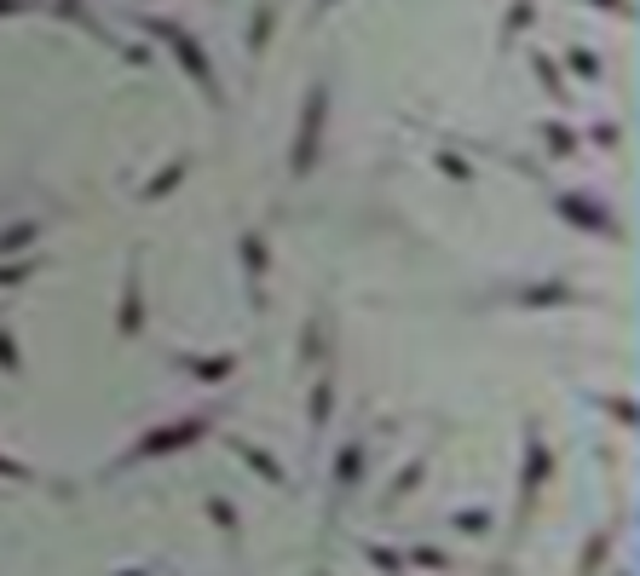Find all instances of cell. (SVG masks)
<instances>
[{
  "label": "cell",
  "mask_w": 640,
  "mask_h": 576,
  "mask_svg": "<svg viewBox=\"0 0 640 576\" xmlns=\"http://www.w3.org/2000/svg\"><path fill=\"white\" fill-rule=\"evenodd\" d=\"M404 565H415V571H450V553L445 548H410Z\"/></svg>",
  "instance_id": "cell-28"
},
{
  "label": "cell",
  "mask_w": 640,
  "mask_h": 576,
  "mask_svg": "<svg viewBox=\"0 0 640 576\" xmlns=\"http://www.w3.org/2000/svg\"><path fill=\"white\" fill-rule=\"evenodd\" d=\"M456 530H462V537H485V530H491V513H485V507H462V513H456Z\"/></svg>",
  "instance_id": "cell-29"
},
{
  "label": "cell",
  "mask_w": 640,
  "mask_h": 576,
  "mask_svg": "<svg viewBox=\"0 0 640 576\" xmlns=\"http://www.w3.org/2000/svg\"><path fill=\"white\" fill-rule=\"evenodd\" d=\"M536 24V0H514V12H508V24H503V47H514L519 35H526Z\"/></svg>",
  "instance_id": "cell-20"
},
{
  "label": "cell",
  "mask_w": 640,
  "mask_h": 576,
  "mask_svg": "<svg viewBox=\"0 0 640 576\" xmlns=\"http://www.w3.org/2000/svg\"><path fill=\"white\" fill-rule=\"evenodd\" d=\"M606 553H612V530H594L589 548H583V560H577V571H600V565H606Z\"/></svg>",
  "instance_id": "cell-23"
},
{
  "label": "cell",
  "mask_w": 640,
  "mask_h": 576,
  "mask_svg": "<svg viewBox=\"0 0 640 576\" xmlns=\"http://www.w3.org/2000/svg\"><path fill=\"white\" fill-rule=\"evenodd\" d=\"M594 404L606 409L617 427H635V421H640V404H635V398H594Z\"/></svg>",
  "instance_id": "cell-26"
},
{
  "label": "cell",
  "mask_w": 640,
  "mask_h": 576,
  "mask_svg": "<svg viewBox=\"0 0 640 576\" xmlns=\"http://www.w3.org/2000/svg\"><path fill=\"white\" fill-rule=\"evenodd\" d=\"M589 144H594V151H617V144H624V128H617V121H594Z\"/></svg>",
  "instance_id": "cell-30"
},
{
  "label": "cell",
  "mask_w": 640,
  "mask_h": 576,
  "mask_svg": "<svg viewBox=\"0 0 640 576\" xmlns=\"http://www.w3.org/2000/svg\"><path fill=\"white\" fill-rule=\"evenodd\" d=\"M145 24V35H156V40H168V52L179 58V70H185L196 87H203V98L219 110L226 105V93H219V75H214V58L203 52V40H196L185 24H173V17H138Z\"/></svg>",
  "instance_id": "cell-1"
},
{
  "label": "cell",
  "mask_w": 640,
  "mask_h": 576,
  "mask_svg": "<svg viewBox=\"0 0 640 576\" xmlns=\"http://www.w3.org/2000/svg\"><path fill=\"white\" fill-rule=\"evenodd\" d=\"M17 12H35V0H0V17H17Z\"/></svg>",
  "instance_id": "cell-34"
},
{
  "label": "cell",
  "mask_w": 640,
  "mask_h": 576,
  "mask_svg": "<svg viewBox=\"0 0 640 576\" xmlns=\"http://www.w3.org/2000/svg\"><path fill=\"white\" fill-rule=\"evenodd\" d=\"M364 472H370V449L364 439H347L341 449H335V461H329V484H335V502H347L358 484H364Z\"/></svg>",
  "instance_id": "cell-9"
},
{
  "label": "cell",
  "mask_w": 640,
  "mask_h": 576,
  "mask_svg": "<svg viewBox=\"0 0 640 576\" xmlns=\"http://www.w3.org/2000/svg\"><path fill=\"white\" fill-rule=\"evenodd\" d=\"M271 29H277V7H271V0H259L254 24H249V58H259V52L271 47Z\"/></svg>",
  "instance_id": "cell-16"
},
{
  "label": "cell",
  "mask_w": 640,
  "mask_h": 576,
  "mask_svg": "<svg viewBox=\"0 0 640 576\" xmlns=\"http://www.w3.org/2000/svg\"><path fill=\"white\" fill-rule=\"evenodd\" d=\"M203 507H208V519H214L219 530H226V537H231V542H237V537H243V519H237V502H226V496H208Z\"/></svg>",
  "instance_id": "cell-19"
},
{
  "label": "cell",
  "mask_w": 640,
  "mask_h": 576,
  "mask_svg": "<svg viewBox=\"0 0 640 576\" xmlns=\"http://www.w3.org/2000/svg\"><path fill=\"white\" fill-rule=\"evenodd\" d=\"M329 416H335V381L317 375V381H312V398H306V427H312V439L329 427Z\"/></svg>",
  "instance_id": "cell-13"
},
{
  "label": "cell",
  "mask_w": 640,
  "mask_h": 576,
  "mask_svg": "<svg viewBox=\"0 0 640 576\" xmlns=\"http://www.w3.org/2000/svg\"><path fill=\"white\" fill-rule=\"evenodd\" d=\"M214 432V416H179V421H168V427H150L145 439H138L133 449H122V461L116 467H138V461H162V456H173V449H191V444H203Z\"/></svg>",
  "instance_id": "cell-3"
},
{
  "label": "cell",
  "mask_w": 640,
  "mask_h": 576,
  "mask_svg": "<svg viewBox=\"0 0 640 576\" xmlns=\"http://www.w3.org/2000/svg\"><path fill=\"white\" fill-rule=\"evenodd\" d=\"M0 369H7V375H24V352H17L12 328H0Z\"/></svg>",
  "instance_id": "cell-31"
},
{
  "label": "cell",
  "mask_w": 640,
  "mask_h": 576,
  "mask_svg": "<svg viewBox=\"0 0 640 576\" xmlns=\"http://www.w3.org/2000/svg\"><path fill=\"white\" fill-rule=\"evenodd\" d=\"M519 312H554V305H577V288L566 277H543V283H526V288H508L503 295Z\"/></svg>",
  "instance_id": "cell-7"
},
{
  "label": "cell",
  "mask_w": 640,
  "mask_h": 576,
  "mask_svg": "<svg viewBox=\"0 0 640 576\" xmlns=\"http://www.w3.org/2000/svg\"><path fill=\"white\" fill-rule=\"evenodd\" d=\"M173 369H185L191 381H203V386H219V381H231L237 369H243V358L237 352H208V358H191V352H179Z\"/></svg>",
  "instance_id": "cell-10"
},
{
  "label": "cell",
  "mask_w": 640,
  "mask_h": 576,
  "mask_svg": "<svg viewBox=\"0 0 640 576\" xmlns=\"http://www.w3.org/2000/svg\"><path fill=\"white\" fill-rule=\"evenodd\" d=\"M41 272V260H0V288H17Z\"/></svg>",
  "instance_id": "cell-24"
},
{
  "label": "cell",
  "mask_w": 640,
  "mask_h": 576,
  "mask_svg": "<svg viewBox=\"0 0 640 576\" xmlns=\"http://www.w3.org/2000/svg\"><path fill=\"white\" fill-rule=\"evenodd\" d=\"M226 449H231V456L237 461H249L254 472H259V479H266V484H277V490H289V472H283V461H277L271 456V449H259L254 439H237V432H231V439H226Z\"/></svg>",
  "instance_id": "cell-11"
},
{
  "label": "cell",
  "mask_w": 640,
  "mask_h": 576,
  "mask_svg": "<svg viewBox=\"0 0 640 576\" xmlns=\"http://www.w3.org/2000/svg\"><path fill=\"white\" fill-rule=\"evenodd\" d=\"M364 560H370L375 571H404V553L387 548V542H370V548H364Z\"/></svg>",
  "instance_id": "cell-27"
},
{
  "label": "cell",
  "mask_w": 640,
  "mask_h": 576,
  "mask_svg": "<svg viewBox=\"0 0 640 576\" xmlns=\"http://www.w3.org/2000/svg\"><path fill=\"white\" fill-rule=\"evenodd\" d=\"M324 128H329V81H312L306 105H300V128L289 144V179H312L324 161Z\"/></svg>",
  "instance_id": "cell-2"
},
{
  "label": "cell",
  "mask_w": 640,
  "mask_h": 576,
  "mask_svg": "<svg viewBox=\"0 0 640 576\" xmlns=\"http://www.w3.org/2000/svg\"><path fill=\"white\" fill-rule=\"evenodd\" d=\"M52 12H58V17H70V24H82L87 35H98V40L110 47V29L98 24V12H87V0H52Z\"/></svg>",
  "instance_id": "cell-17"
},
{
  "label": "cell",
  "mask_w": 640,
  "mask_h": 576,
  "mask_svg": "<svg viewBox=\"0 0 640 576\" xmlns=\"http://www.w3.org/2000/svg\"><path fill=\"white\" fill-rule=\"evenodd\" d=\"M536 139H543V151H548V156H559V161L577 156V144H583V133L566 128V121H543V128H536Z\"/></svg>",
  "instance_id": "cell-14"
},
{
  "label": "cell",
  "mask_w": 640,
  "mask_h": 576,
  "mask_svg": "<svg viewBox=\"0 0 640 576\" xmlns=\"http://www.w3.org/2000/svg\"><path fill=\"white\" fill-rule=\"evenodd\" d=\"M531 70H536V81H543V93L554 98V105H571V87H566V75H559V64H554L548 52H536Z\"/></svg>",
  "instance_id": "cell-15"
},
{
  "label": "cell",
  "mask_w": 640,
  "mask_h": 576,
  "mask_svg": "<svg viewBox=\"0 0 640 576\" xmlns=\"http://www.w3.org/2000/svg\"><path fill=\"white\" fill-rule=\"evenodd\" d=\"M191 168H196L191 156H173L162 173H150V184H145V191H138V196H145V202H162V196H173L179 184H185V173H191Z\"/></svg>",
  "instance_id": "cell-12"
},
{
  "label": "cell",
  "mask_w": 640,
  "mask_h": 576,
  "mask_svg": "<svg viewBox=\"0 0 640 576\" xmlns=\"http://www.w3.org/2000/svg\"><path fill=\"white\" fill-rule=\"evenodd\" d=\"M0 479H17V484H29V479H35V467H29V461H17V456H7V449H0Z\"/></svg>",
  "instance_id": "cell-32"
},
{
  "label": "cell",
  "mask_w": 640,
  "mask_h": 576,
  "mask_svg": "<svg viewBox=\"0 0 640 576\" xmlns=\"http://www.w3.org/2000/svg\"><path fill=\"white\" fill-rule=\"evenodd\" d=\"M422 479H427V461H422V456H415V461H410V467H404V472H398V479H393V490H387V502L398 507V502H404V496H410V490H415V484H422Z\"/></svg>",
  "instance_id": "cell-21"
},
{
  "label": "cell",
  "mask_w": 640,
  "mask_h": 576,
  "mask_svg": "<svg viewBox=\"0 0 640 576\" xmlns=\"http://www.w3.org/2000/svg\"><path fill=\"white\" fill-rule=\"evenodd\" d=\"M554 214L566 219L571 231H589V237H612V242H624V225H617V214H612L600 196H589V191H559V196H554Z\"/></svg>",
  "instance_id": "cell-5"
},
{
  "label": "cell",
  "mask_w": 640,
  "mask_h": 576,
  "mask_svg": "<svg viewBox=\"0 0 640 576\" xmlns=\"http://www.w3.org/2000/svg\"><path fill=\"white\" fill-rule=\"evenodd\" d=\"M559 472V461H554V449H548V439H543V427L536 421H526V461H519V519H531V507H536V496H543V484Z\"/></svg>",
  "instance_id": "cell-4"
},
{
  "label": "cell",
  "mask_w": 640,
  "mask_h": 576,
  "mask_svg": "<svg viewBox=\"0 0 640 576\" xmlns=\"http://www.w3.org/2000/svg\"><path fill=\"white\" fill-rule=\"evenodd\" d=\"M329 7H341V0H317V17H324V12H329Z\"/></svg>",
  "instance_id": "cell-35"
},
{
  "label": "cell",
  "mask_w": 640,
  "mask_h": 576,
  "mask_svg": "<svg viewBox=\"0 0 640 576\" xmlns=\"http://www.w3.org/2000/svg\"><path fill=\"white\" fill-rule=\"evenodd\" d=\"M433 161H438V173H445L450 184H473V168H468V161L456 156V151H438Z\"/></svg>",
  "instance_id": "cell-25"
},
{
  "label": "cell",
  "mask_w": 640,
  "mask_h": 576,
  "mask_svg": "<svg viewBox=\"0 0 640 576\" xmlns=\"http://www.w3.org/2000/svg\"><path fill=\"white\" fill-rule=\"evenodd\" d=\"M566 64H571V75H577V81H600V75H606L600 52H589V47H571V52H566Z\"/></svg>",
  "instance_id": "cell-22"
},
{
  "label": "cell",
  "mask_w": 640,
  "mask_h": 576,
  "mask_svg": "<svg viewBox=\"0 0 640 576\" xmlns=\"http://www.w3.org/2000/svg\"><path fill=\"white\" fill-rule=\"evenodd\" d=\"M116 328L128 340L145 335V260L128 254V277H122V305H116Z\"/></svg>",
  "instance_id": "cell-6"
},
{
  "label": "cell",
  "mask_w": 640,
  "mask_h": 576,
  "mask_svg": "<svg viewBox=\"0 0 640 576\" xmlns=\"http://www.w3.org/2000/svg\"><path fill=\"white\" fill-rule=\"evenodd\" d=\"M35 237H41V225H35V219H17V225H7V231H0V260H7V254H24Z\"/></svg>",
  "instance_id": "cell-18"
},
{
  "label": "cell",
  "mask_w": 640,
  "mask_h": 576,
  "mask_svg": "<svg viewBox=\"0 0 640 576\" xmlns=\"http://www.w3.org/2000/svg\"><path fill=\"white\" fill-rule=\"evenodd\" d=\"M583 7H594V12H617V17H629V12H635L629 0H583Z\"/></svg>",
  "instance_id": "cell-33"
},
{
  "label": "cell",
  "mask_w": 640,
  "mask_h": 576,
  "mask_svg": "<svg viewBox=\"0 0 640 576\" xmlns=\"http://www.w3.org/2000/svg\"><path fill=\"white\" fill-rule=\"evenodd\" d=\"M237 260H243V283H249V295L259 305L266 300V277H271V242L259 231H237Z\"/></svg>",
  "instance_id": "cell-8"
}]
</instances>
